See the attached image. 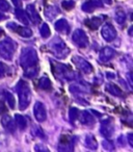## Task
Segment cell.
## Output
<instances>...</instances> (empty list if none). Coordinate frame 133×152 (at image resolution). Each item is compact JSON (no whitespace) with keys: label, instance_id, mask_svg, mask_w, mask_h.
<instances>
[{"label":"cell","instance_id":"6da1fadb","mask_svg":"<svg viewBox=\"0 0 133 152\" xmlns=\"http://www.w3.org/2000/svg\"><path fill=\"white\" fill-rule=\"evenodd\" d=\"M17 92L19 95V108L24 110L31 102V91L27 83L20 80L17 85Z\"/></svg>","mask_w":133,"mask_h":152},{"label":"cell","instance_id":"7a4b0ae2","mask_svg":"<svg viewBox=\"0 0 133 152\" xmlns=\"http://www.w3.org/2000/svg\"><path fill=\"white\" fill-rule=\"evenodd\" d=\"M38 53L32 47H26L22 50L20 55V65L23 69L32 67L38 64Z\"/></svg>","mask_w":133,"mask_h":152},{"label":"cell","instance_id":"3957f363","mask_svg":"<svg viewBox=\"0 0 133 152\" xmlns=\"http://www.w3.org/2000/svg\"><path fill=\"white\" fill-rule=\"evenodd\" d=\"M17 45L12 39H4L0 41V56L7 61H12L15 55Z\"/></svg>","mask_w":133,"mask_h":152},{"label":"cell","instance_id":"277c9868","mask_svg":"<svg viewBox=\"0 0 133 152\" xmlns=\"http://www.w3.org/2000/svg\"><path fill=\"white\" fill-rule=\"evenodd\" d=\"M51 50L57 58H65L70 53V49L67 47L65 42L59 38H55L51 42Z\"/></svg>","mask_w":133,"mask_h":152},{"label":"cell","instance_id":"5b68a950","mask_svg":"<svg viewBox=\"0 0 133 152\" xmlns=\"http://www.w3.org/2000/svg\"><path fill=\"white\" fill-rule=\"evenodd\" d=\"M72 40L79 48H85L89 45V38L82 29H76L73 32Z\"/></svg>","mask_w":133,"mask_h":152},{"label":"cell","instance_id":"8992f818","mask_svg":"<svg viewBox=\"0 0 133 152\" xmlns=\"http://www.w3.org/2000/svg\"><path fill=\"white\" fill-rule=\"evenodd\" d=\"M73 63L76 65V67L78 68L80 71H82L85 74H91L93 72V66L89 63L87 61H85L84 58L80 56H74L73 57Z\"/></svg>","mask_w":133,"mask_h":152},{"label":"cell","instance_id":"52a82bcc","mask_svg":"<svg viewBox=\"0 0 133 152\" xmlns=\"http://www.w3.org/2000/svg\"><path fill=\"white\" fill-rule=\"evenodd\" d=\"M33 114H34V118L36 119V121L40 123L44 122L47 119V112H46V107L42 102L38 101L34 103L33 106Z\"/></svg>","mask_w":133,"mask_h":152},{"label":"cell","instance_id":"ba28073f","mask_svg":"<svg viewBox=\"0 0 133 152\" xmlns=\"http://www.w3.org/2000/svg\"><path fill=\"white\" fill-rule=\"evenodd\" d=\"M101 34L106 42H112L116 38V30L111 24H105L102 27Z\"/></svg>","mask_w":133,"mask_h":152},{"label":"cell","instance_id":"9c48e42d","mask_svg":"<svg viewBox=\"0 0 133 152\" xmlns=\"http://www.w3.org/2000/svg\"><path fill=\"white\" fill-rule=\"evenodd\" d=\"M56 70H57V72H58V74H57L58 77H65V78L68 79V80L74 79L75 76H76V74H75L72 70H70V68H68L65 65H61V64L57 65Z\"/></svg>","mask_w":133,"mask_h":152},{"label":"cell","instance_id":"30bf717a","mask_svg":"<svg viewBox=\"0 0 133 152\" xmlns=\"http://www.w3.org/2000/svg\"><path fill=\"white\" fill-rule=\"evenodd\" d=\"M100 133L105 137H110L113 133V127L111 124V118L102 121V126L100 127Z\"/></svg>","mask_w":133,"mask_h":152},{"label":"cell","instance_id":"8fae6325","mask_svg":"<svg viewBox=\"0 0 133 152\" xmlns=\"http://www.w3.org/2000/svg\"><path fill=\"white\" fill-rule=\"evenodd\" d=\"M26 14H27V17L28 19L31 20V22L33 24H39L41 22V18L40 15H39L38 11L36 10L33 4H28L26 7Z\"/></svg>","mask_w":133,"mask_h":152},{"label":"cell","instance_id":"7c38bea8","mask_svg":"<svg viewBox=\"0 0 133 152\" xmlns=\"http://www.w3.org/2000/svg\"><path fill=\"white\" fill-rule=\"evenodd\" d=\"M116 55V51L110 47H105L103 48L99 53V59L102 63H107L111 58H113Z\"/></svg>","mask_w":133,"mask_h":152},{"label":"cell","instance_id":"4fadbf2b","mask_svg":"<svg viewBox=\"0 0 133 152\" xmlns=\"http://www.w3.org/2000/svg\"><path fill=\"white\" fill-rule=\"evenodd\" d=\"M1 124H2V126L4 127L7 131H9V132H15L16 128H17L14 120L9 116V115L2 116V118H1Z\"/></svg>","mask_w":133,"mask_h":152},{"label":"cell","instance_id":"5bb4252c","mask_svg":"<svg viewBox=\"0 0 133 152\" xmlns=\"http://www.w3.org/2000/svg\"><path fill=\"white\" fill-rule=\"evenodd\" d=\"M80 122L83 125H93L95 123V117L92 115V113L83 110L80 114Z\"/></svg>","mask_w":133,"mask_h":152},{"label":"cell","instance_id":"9a60e30c","mask_svg":"<svg viewBox=\"0 0 133 152\" xmlns=\"http://www.w3.org/2000/svg\"><path fill=\"white\" fill-rule=\"evenodd\" d=\"M84 146L87 149L96 150L98 148V142H97V140L95 139L94 135L87 134L86 137H84Z\"/></svg>","mask_w":133,"mask_h":152},{"label":"cell","instance_id":"2e32d148","mask_svg":"<svg viewBox=\"0 0 133 152\" xmlns=\"http://www.w3.org/2000/svg\"><path fill=\"white\" fill-rule=\"evenodd\" d=\"M55 29L57 31H60V32H69V23L67 22L65 19H59L55 22Z\"/></svg>","mask_w":133,"mask_h":152},{"label":"cell","instance_id":"e0dca14e","mask_svg":"<svg viewBox=\"0 0 133 152\" xmlns=\"http://www.w3.org/2000/svg\"><path fill=\"white\" fill-rule=\"evenodd\" d=\"M105 89L108 93L111 94V95H113V96H118V97H122L123 96L122 90H121L116 85H114V83H107Z\"/></svg>","mask_w":133,"mask_h":152},{"label":"cell","instance_id":"ac0fdd59","mask_svg":"<svg viewBox=\"0 0 133 152\" xmlns=\"http://www.w3.org/2000/svg\"><path fill=\"white\" fill-rule=\"evenodd\" d=\"M15 122L16 126L20 129V130H25L27 127V120L25 119V117H23L22 115L16 114L15 115Z\"/></svg>","mask_w":133,"mask_h":152},{"label":"cell","instance_id":"d6986e66","mask_svg":"<svg viewBox=\"0 0 133 152\" xmlns=\"http://www.w3.org/2000/svg\"><path fill=\"white\" fill-rule=\"evenodd\" d=\"M15 14H16L17 19L19 20L21 23L25 24V25H28V23H29V19H28L27 14H26L25 11H23L22 9H16Z\"/></svg>","mask_w":133,"mask_h":152},{"label":"cell","instance_id":"ffe728a7","mask_svg":"<svg viewBox=\"0 0 133 152\" xmlns=\"http://www.w3.org/2000/svg\"><path fill=\"white\" fill-rule=\"evenodd\" d=\"M15 31L17 32L19 36H21L22 38H30L32 36V31L30 28L28 27H25V26H17L15 29Z\"/></svg>","mask_w":133,"mask_h":152},{"label":"cell","instance_id":"44dd1931","mask_svg":"<svg viewBox=\"0 0 133 152\" xmlns=\"http://www.w3.org/2000/svg\"><path fill=\"white\" fill-rule=\"evenodd\" d=\"M102 21H103V19H102L101 17H94L87 20V21L85 22V24H86L91 29H97V28L101 25Z\"/></svg>","mask_w":133,"mask_h":152},{"label":"cell","instance_id":"7402d4cb","mask_svg":"<svg viewBox=\"0 0 133 152\" xmlns=\"http://www.w3.org/2000/svg\"><path fill=\"white\" fill-rule=\"evenodd\" d=\"M39 86L42 90H45V91H49L51 90V81L50 79L47 77L46 75L42 76L40 78V81H39Z\"/></svg>","mask_w":133,"mask_h":152},{"label":"cell","instance_id":"603a6c76","mask_svg":"<svg viewBox=\"0 0 133 152\" xmlns=\"http://www.w3.org/2000/svg\"><path fill=\"white\" fill-rule=\"evenodd\" d=\"M39 74V67L38 66H32V67L26 68L24 69V75L26 77H29V78H33Z\"/></svg>","mask_w":133,"mask_h":152},{"label":"cell","instance_id":"cb8c5ba5","mask_svg":"<svg viewBox=\"0 0 133 152\" xmlns=\"http://www.w3.org/2000/svg\"><path fill=\"white\" fill-rule=\"evenodd\" d=\"M59 10H57L55 7H52V5H50V7H47L46 10H45V15H46L47 18H49V19H54L55 17L57 16V14L59 13Z\"/></svg>","mask_w":133,"mask_h":152},{"label":"cell","instance_id":"d4e9b609","mask_svg":"<svg viewBox=\"0 0 133 152\" xmlns=\"http://www.w3.org/2000/svg\"><path fill=\"white\" fill-rule=\"evenodd\" d=\"M40 34H41V36H42V38H44V39H47L51 36V31H50V28H49L48 24H46V23L42 24V26H41V28H40Z\"/></svg>","mask_w":133,"mask_h":152},{"label":"cell","instance_id":"484cf974","mask_svg":"<svg viewBox=\"0 0 133 152\" xmlns=\"http://www.w3.org/2000/svg\"><path fill=\"white\" fill-rule=\"evenodd\" d=\"M5 99H7V103H9V106L11 108H15L16 105V99L14 97V95L11 93V92H5Z\"/></svg>","mask_w":133,"mask_h":152},{"label":"cell","instance_id":"4316f807","mask_svg":"<svg viewBox=\"0 0 133 152\" xmlns=\"http://www.w3.org/2000/svg\"><path fill=\"white\" fill-rule=\"evenodd\" d=\"M116 21L118 24H123L126 21V14L124 11H116Z\"/></svg>","mask_w":133,"mask_h":152},{"label":"cell","instance_id":"83f0119b","mask_svg":"<svg viewBox=\"0 0 133 152\" xmlns=\"http://www.w3.org/2000/svg\"><path fill=\"white\" fill-rule=\"evenodd\" d=\"M31 133L33 137H41V139H44L45 137L44 131L42 130V128H41L40 126H36V125H34L31 128Z\"/></svg>","mask_w":133,"mask_h":152},{"label":"cell","instance_id":"f1b7e54d","mask_svg":"<svg viewBox=\"0 0 133 152\" xmlns=\"http://www.w3.org/2000/svg\"><path fill=\"white\" fill-rule=\"evenodd\" d=\"M95 5L93 4V3L91 2V1H86V2H84L82 4V7H81V9H82L83 12H86V13H92V12H94V10H95Z\"/></svg>","mask_w":133,"mask_h":152},{"label":"cell","instance_id":"f546056e","mask_svg":"<svg viewBox=\"0 0 133 152\" xmlns=\"http://www.w3.org/2000/svg\"><path fill=\"white\" fill-rule=\"evenodd\" d=\"M61 7L65 10H67V11H70V10H72L75 7V2L73 0H63V2H61Z\"/></svg>","mask_w":133,"mask_h":152},{"label":"cell","instance_id":"4dcf8cb0","mask_svg":"<svg viewBox=\"0 0 133 152\" xmlns=\"http://www.w3.org/2000/svg\"><path fill=\"white\" fill-rule=\"evenodd\" d=\"M79 117V112L77 108L75 107H71L70 108V112H69V118H70L71 121H75L77 120Z\"/></svg>","mask_w":133,"mask_h":152},{"label":"cell","instance_id":"1f68e13d","mask_svg":"<svg viewBox=\"0 0 133 152\" xmlns=\"http://www.w3.org/2000/svg\"><path fill=\"white\" fill-rule=\"evenodd\" d=\"M11 10V5L7 2V0H0V11L9 12Z\"/></svg>","mask_w":133,"mask_h":152},{"label":"cell","instance_id":"d6a6232c","mask_svg":"<svg viewBox=\"0 0 133 152\" xmlns=\"http://www.w3.org/2000/svg\"><path fill=\"white\" fill-rule=\"evenodd\" d=\"M102 146H103L104 149H105V150H108V151H111V150H113V149H114L113 144H112L111 142L106 141V140H104V141L102 142Z\"/></svg>","mask_w":133,"mask_h":152},{"label":"cell","instance_id":"836d02e7","mask_svg":"<svg viewBox=\"0 0 133 152\" xmlns=\"http://www.w3.org/2000/svg\"><path fill=\"white\" fill-rule=\"evenodd\" d=\"M7 66H5L3 63L0 61V78L5 75V73H7Z\"/></svg>","mask_w":133,"mask_h":152},{"label":"cell","instance_id":"e575fe53","mask_svg":"<svg viewBox=\"0 0 133 152\" xmlns=\"http://www.w3.org/2000/svg\"><path fill=\"white\" fill-rule=\"evenodd\" d=\"M91 2L93 3L96 7H103V4H102V2L100 1V0H91Z\"/></svg>","mask_w":133,"mask_h":152},{"label":"cell","instance_id":"d590c367","mask_svg":"<svg viewBox=\"0 0 133 152\" xmlns=\"http://www.w3.org/2000/svg\"><path fill=\"white\" fill-rule=\"evenodd\" d=\"M128 141H129V144H130L131 147H133V134L132 133H129L128 134Z\"/></svg>","mask_w":133,"mask_h":152},{"label":"cell","instance_id":"8d00e7d4","mask_svg":"<svg viewBox=\"0 0 133 152\" xmlns=\"http://www.w3.org/2000/svg\"><path fill=\"white\" fill-rule=\"evenodd\" d=\"M5 19H7V16L0 12V21H3V20H5Z\"/></svg>","mask_w":133,"mask_h":152},{"label":"cell","instance_id":"74e56055","mask_svg":"<svg viewBox=\"0 0 133 152\" xmlns=\"http://www.w3.org/2000/svg\"><path fill=\"white\" fill-rule=\"evenodd\" d=\"M104 3H106V4H108V5H111L112 4V0H102Z\"/></svg>","mask_w":133,"mask_h":152},{"label":"cell","instance_id":"f35d334b","mask_svg":"<svg viewBox=\"0 0 133 152\" xmlns=\"http://www.w3.org/2000/svg\"><path fill=\"white\" fill-rule=\"evenodd\" d=\"M106 75H107V77H108V78H110V79L114 78V76H116L113 73H107V74H106Z\"/></svg>","mask_w":133,"mask_h":152},{"label":"cell","instance_id":"ab89813d","mask_svg":"<svg viewBox=\"0 0 133 152\" xmlns=\"http://www.w3.org/2000/svg\"><path fill=\"white\" fill-rule=\"evenodd\" d=\"M12 1H13L14 4H15L16 7H19L20 5V0H12Z\"/></svg>","mask_w":133,"mask_h":152},{"label":"cell","instance_id":"60d3db41","mask_svg":"<svg viewBox=\"0 0 133 152\" xmlns=\"http://www.w3.org/2000/svg\"><path fill=\"white\" fill-rule=\"evenodd\" d=\"M129 34L132 36V27H130V29H129Z\"/></svg>","mask_w":133,"mask_h":152},{"label":"cell","instance_id":"b9f144b4","mask_svg":"<svg viewBox=\"0 0 133 152\" xmlns=\"http://www.w3.org/2000/svg\"><path fill=\"white\" fill-rule=\"evenodd\" d=\"M2 34V31H1V30H0V34Z\"/></svg>","mask_w":133,"mask_h":152}]
</instances>
